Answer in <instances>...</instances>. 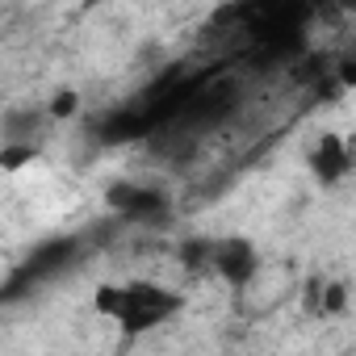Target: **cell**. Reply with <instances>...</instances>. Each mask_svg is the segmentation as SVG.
<instances>
[{
    "instance_id": "cell-1",
    "label": "cell",
    "mask_w": 356,
    "mask_h": 356,
    "mask_svg": "<svg viewBox=\"0 0 356 356\" xmlns=\"http://www.w3.org/2000/svg\"><path fill=\"white\" fill-rule=\"evenodd\" d=\"M92 306L101 318H109L126 339H138L163 323H172L185 310V293L168 289L159 281H118V285H97Z\"/></svg>"
},
{
    "instance_id": "cell-2",
    "label": "cell",
    "mask_w": 356,
    "mask_h": 356,
    "mask_svg": "<svg viewBox=\"0 0 356 356\" xmlns=\"http://www.w3.org/2000/svg\"><path fill=\"white\" fill-rule=\"evenodd\" d=\"M206 268H214L231 289H248L256 281L260 256L243 235H227V239H210V264Z\"/></svg>"
},
{
    "instance_id": "cell-3",
    "label": "cell",
    "mask_w": 356,
    "mask_h": 356,
    "mask_svg": "<svg viewBox=\"0 0 356 356\" xmlns=\"http://www.w3.org/2000/svg\"><path fill=\"white\" fill-rule=\"evenodd\" d=\"M105 202H109L122 218H130V222H168V214H172V206H168V197H163L159 189L134 185V181L109 185Z\"/></svg>"
},
{
    "instance_id": "cell-4",
    "label": "cell",
    "mask_w": 356,
    "mask_h": 356,
    "mask_svg": "<svg viewBox=\"0 0 356 356\" xmlns=\"http://www.w3.org/2000/svg\"><path fill=\"white\" fill-rule=\"evenodd\" d=\"M76 252H80V243H76V239H55V243H42V248L26 260V268L13 277V285H30V281H42V277H51V273L67 268Z\"/></svg>"
},
{
    "instance_id": "cell-5",
    "label": "cell",
    "mask_w": 356,
    "mask_h": 356,
    "mask_svg": "<svg viewBox=\"0 0 356 356\" xmlns=\"http://www.w3.org/2000/svg\"><path fill=\"white\" fill-rule=\"evenodd\" d=\"M310 168H314V176H318L323 185L343 181L348 168H352V159H348V143H343L339 134H323V138L314 143V151H310Z\"/></svg>"
},
{
    "instance_id": "cell-6",
    "label": "cell",
    "mask_w": 356,
    "mask_h": 356,
    "mask_svg": "<svg viewBox=\"0 0 356 356\" xmlns=\"http://www.w3.org/2000/svg\"><path fill=\"white\" fill-rule=\"evenodd\" d=\"M30 159H34V147L30 143H9L5 151H0V163H5V168H22Z\"/></svg>"
},
{
    "instance_id": "cell-7",
    "label": "cell",
    "mask_w": 356,
    "mask_h": 356,
    "mask_svg": "<svg viewBox=\"0 0 356 356\" xmlns=\"http://www.w3.org/2000/svg\"><path fill=\"white\" fill-rule=\"evenodd\" d=\"M343 306H348V285H343V281H331L327 293H323V310H327V314H339Z\"/></svg>"
},
{
    "instance_id": "cell-8",
    "label": "cell",
    "mask_w": 356,
    "mask_h": 356,
    "mask_svg": "<svg viewBox=\"0 0 356 356\" xmlns=\"http://www.w3.org/2000/svg\"><path fill=\"white\" fill-rule=\"evenodd\" d=\"M67 113H76V92H59L51 101V118H67Z\"/></svg>"
}]
</instances>
